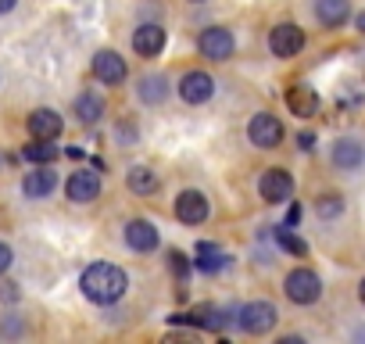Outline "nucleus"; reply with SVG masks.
<instances>
[{"instance_id":"obj_33","label":"nucleus","mask_w":365,"mask_h":344,"mask_svg":"<svg viewBox=\"0 0 365 344\" xmlns=\"http://www.w3.org/2000/svg\"><path fill=\"white\" fill-rule=\"evenodd\" d=\"M354 26H358V29H361V33H365V11H361V15H358V19H354Z\"/></svg>"},{"instance_id":"obj_31","label":"nucleus","mask_w":365,"mask_h":344,"mask_svg":"<svg viewBox=\"0 0 365 344\" xmlns=\"http://www.w3.org/2000/svg\"><path fill=\"white\" fill-rule=\"evenodd\" d=\"M297 147H301V151H312V147H315V136H312V133H301V136H297Z\"/></svg>"},{"instance_id":"obj_2","label":"nucleus","mask_w":365,"mask_h":344,"mask_svg":"<svg viewBox=\"0 0 365 344\" xmlns=\"http://www.w3.org/2000/svg\"><path fill=\"white\" fill-rule=\"evenodd\" d=\"M283 290H287V298L294 301V305H315L319 298H322V280H319V273L315 269H290L287 273V280H283Z\"/></svg>"},{"instance_id":"obj_4","label":"nucleus","mask_w":365,"mask_h":344,"mask_svg":"<svg viewBox=\"0 0 365 344\" xmlns=\"http://www.w3.org/2000/svg\"><path fill=\"white\" fill-rule=\"evenodd\" d=\"M247 136H251L255 147L272 151V147L283 143V122H279L276 115H269V111H258V115L247 122Z\"/></svg>"},{"instance_id":"obj_9","label":"nucleus","mask_w":365,"mask_h":344,"mask_svg":"<svg viewBox=\"0 0 365 344\" xmlns=\"http://www.w3.org/2000/svg\"><path fill=\"white\" fill-rule=\"evenodd\" d=\"M197 47H201V54H205L208 61H226L237 44H233V33H230V29L212 26V29H205V33L197 36Z\"/></svg>"},{"instance_id":"obj_22","label":"nucleus","mask_w":365,"mask_h":344,"mask_svg":"<svg viewBox=\"0 0 365 344\" xmlns=\"http://www.w3.org/2000/svg\"><path fill=\"white\" fill-rule=\"evenodd\" d=\"M125 183H129V191L140 194V198H147V194L158 191V176H154V168H147V165H133Z\"/></svg>"},{"instance_id":"obj_27","label":"nucleus","mask_w":365,"mask_h":344,"mask_svg":"<svg viewBox=\"0 0 365 344\" xmlns=\"http://www.w3.org/2000/svg\"><path fill=\"white\" fill-rule=\"evenodd\" d=\"M168 269H172L179 280H187V273H190V262H187V255H182V251H172V255H168Z\"/></svg>"},{"instance_id":"obj_20","label":"nucleus","mask_w":365,"mask_h":344,"mask_svg":"<svg viewBox=\"0 0 365 344\" xmlns=\"http://www.w3.org/2000/svg\"><path fill=\"white\" fill-rule=\"evenodd\" d=\"M101 115H104V101H101V93H97V90H83V93L76 97V118H79L83 126H97Z\"/></svg>"},{"instance_id":"obj_14","label":"nucleus","mask_w":365,"mask_h":344,"mask_svg":"<svg viewBox=\"0 0 365 344\" xmlns=\"http://www.w3.org/2000/svg\"><path fill=\"white\" fill-rule=\"evenodd\" d=\"M133 51H136L140 58H158V54L165 51V29L154 26V22L140 26V29L133 33Z\"/></svg>"},{"instance_id":"obj_23","label":"nucleus","mask_w":365,"mask_h":344,"mask_svg":"<svg viewBox=\"0 0 365 344\" xmlns=\"http://www.w3.org/2000/svg\"><path fill=\"white\" fill-rule=\"evenodd\" d=\"M26 161H33V165H51L54 158H58V143L54 140H36L33 136V143H26Z\"/></svg>"},{"instance_id":"obj_19","label":"nucleus","mask_w":365,"mask_h":344,"mask_svg":"<svg viewBox=\"0 0 365 344\" xmlns=\"http://www.w3.org/2000/svg\"><path fill=\"white\" fill-rule=\"evenodd\" d=\"M54 187H58V172H51V168H36V172H29V176L22 180V194L33 198V201L54 194Z\"/></svg>"},{"instance_id":"obj_16","label":"nucleus","mask_w":365,"mask_h":344,"mask_svg":"<svg viewBox=\"0 0 365 344\" xmlns=\"http://www.w3.org/2000/svg\"><path fill=\"white\" fill-rule=\"evenodd\" d=\"M333 165L340 168V172H354V168H361V161H365V147L358 143V140H351V136H344V140H336L333 143Z\"/></svg>"},{"instance_id":"obj_10","label":"nucleus","mask_w":365,"mask_h":344,"mask_svg":"<svg viewBox=\"0 0 365 344\" xmlns=\"http://www.w3.org/2000/svg\"><path fill=\"white\" fill-rule=\"evenodd\" d=\"M208 212H212V205H208V198L201 191H182L175 198V216H179V223H187V226H201L208 219Z\"/></svg>"},{"instance_id":"obj_3","label":"nucleus","mask_w":365,"mask_h":344,"mask_svg":"<svg viewBox=\"0 0 365 344\" xmlns=\"http://www.w3.org/2000/svg\"><path fill=\"white\" fill-rule=\"evenodd\" d=\"M276 319H279V312H276V305H272V301H247V305L237 312L240 330H244V333H251V337L269 333V330L276 326Z\"/></svg>"},{"instance_id":"obj_25","label":"nucleus","mask_w":365,"mask_h":344,"mask_svg":"<svg viewBox=\"0 0 365 344\" xmlns=\"http://www.w3.org/2000/svg\"><path fill=\"white\" fill-rule=\"evenodd\" d=\"M276 241H279V248H283V251H290V255H297V258H304V255H308V244H304V241L294 233V226H287V223L276 230Z\"/></svg>"},{"instance_id":"obj_7","label":"nucleus","mask_w":365,"mask_h":344,"mask_svg":"<svg viewBox=\"0 0 365 344\" xmlns=\"http://www.w3.org/2000/svg\"><path fill=\"white\" fill-rule=\"evenodd\" d=\"M93 76L104 83V86H122L129 69H125V58L118 51H97L93 54Z\"/></svg>"},{"instance_id":"obj_13","label":"nucleus","mask_w":365,"mask_h":344,"mask_svg":"<svg viewBox=\"0 0 365 344\" xmlns=\"http://www.w3.org/2000/svg\"><path fill=\"white\" fill-rule=\"evenodd\" d=\"M226 312L215 308V305H201L194 312H182V315H172V323H182V326H201V330H222L226 326Z\"/></svg>"},{"instance_id":"obj_35","label":"nucleus","mask_w":365,"mask_h":344,"mask_svg":"<svg viewBox=\"0 0 365 344\" xmlns=\"http://www.w3.org/2000/svg\"><path fill=\"white\" fill-rule=\"evenodd\" d=\"M190 4H201V0H190Z\"/></svg>"},{"instance_id":"obj_15","label":"nucleus","mask_w":365,"mask_h":344,"mask_svg":"<svg viewBox=\"0 0 365 344\" xmlns=\"http://www.w3.org/2000/svg\"><path fill=\"white\" fill-rule=\"evenodd\" d=\"M287 108H290L297 118H312V115H319V93H315V86H308V83L290 86V93H287Z\"/></svg>"},{"instance_id":"obj_18","label":"nucleus","mask_w":365,"mask_h":344,"mask_svg":"<svg viewBox=\"0 0 365 344\" xmlns=\"http://www.w3.org/2000/svg\"><path fill=\"white\" fill-rule=\"evenodd\" d=\"M125 244H129L133 251H154V248H158V230H154V223L133 219V223L125 226Z\"/></svg>"},{"instance_id":"obj_5","label":"nucleus","mask_w":365,"mask_h":344,"mask_svg":"<svg viewBox=\"0 0 365 344\" xmlns=\"http://www.w3.org/2000/svg\"><path fill=\"white\" fill-rule=\"evenodd\" d=\"M258 194H262V201H269V205H283V201H290V194H294V176H290L287 168H265L262 180H258Z\"/></svg>"},{"instance_id":"obj_34","label":"nucleus","mask_w":365,"mask_h":344,"mask_svg":"<svg viewBox=\"0 0 365 344\" xmlns=\"http://www.w3.org/2000/svg\"><path fill=\"white\" fill-rule=\"evenodd\" d=\"M358 298H361V305H365V280L358 283Z\"/></svg>"},{"instance_id":"obj_29","label":"nucleus","mask_w":365,"mask_h":344,"mask_svg":"<svg viewBox=\"0 0 365 344\" xmlns=\"http://www.w3.org/2000/svg\"><path fill=\"white\" fill-rule=\"evenodd\" d=\"M0 298H4V301H19V283L4 280V283H0Z\"/></svg>"},{"instance_id":"obj_6","label":"nucleus","mask_w":365,"mask_h":344,"mask_svg":"<svg viewBox=\"0 0 365 344\" xmlns=\"http://www.w3.org/2000/svg\"><path fill=\"white\" fill-rule=\"evenodd\" d=\"M301 47H304V29L294 22H279L269 33V51L276 58H294V54H301Z\"/></svg>"},{"instance_id":"obj_24","label":"nucleus","mask_w":365,"mask_h":344,"mask_svg":"<svg viewBox=\"0 0 365 344\" xmlns=\"http://www.w3.org/2000/svg\"><path fill=\"white\" fill-rule=\"evenodd\" d=\"M165 93H168L165 76H143L140 79V101L143 104H158V101H165Z\"/></svg>"},{"instance_id":"obj_21","label":"nucleus","mask_w":365,"mask_h":344,"mask_svg":"<svg viewBox=\"0 0 365 344\" xmlns=\"http://www.w3.org/2000/svg\"><path fill=\"white\" fill-rule=\"evenodd\" d=\"M226 262H230V258H226V251H222L219 244H208V241L197 244V258H194V265H197L201 273H219Z\"/></svg>"},{"instance_id":"obj_1","label":"nucleus","mask_w":365,"mask_h":344,"mask_svg":"<svg viewBox=\"0 0 365 344\" xmlns=\"http://www.w3.org/2000/svg\"><path fill=\"white\" fill-rule=\"evenodd\" d=\"M79 287H83V294H86L93 305H115V301L125 294L129 280H125V273H122L118 265H111V262H93V265H86V273L79 276Z\"/></svg>"},{"instance_id":"obj_32","label":"nucleus","mask_w":365,"mask_h":344,"mask_svg":"<svg viewBox=\"0 0 365 344\" xmlns=\"http://www.w3.org/2000/svg\"><path fill=\"white\" fill-rule=\"evenodd\" d=\"M11 8H15V0H0V15H8Z\"/></svg>"},{"instance_id":"obj_12","label":"nucleus","mask_w":365,"mask_h":344,"mask_svg":"<svg viewBox=\"0 0 365 344\" xmlns=\"http://www.w3.org/2000/svg\"><path fill=\"white\" fill-rule=\"evenodd\" d=\"M61 129H65V118L54 108H36L29 115V136H36V140H58Z\"/></svg>"},{"instance_id":"obj_30","label":"nucleus","mask_w":365,"mask_h":344,"mask_svg":"<svg viewBox=\"0 0 365 344\" xmlns=\"http://www.w3.org/2000/svg\"><path fill=\"white\" fill-rule=\"evenodd\" d=\"M11 262H15V255H11V248H8V244H0V276H4V273L11 269Z\"/></svg>"},{"instance_id":"obj_8","label":"nucleus","mask_w":365,"mask_h":344,"mask_svg":"<svg viewBox=\"0 0 365 344\" xmlns=\"http://www.w3.org/2000/svg\"><path fill=\"white\" fill-rule=\"evenodd\" d=\"M65 194L76 205H90V201L101 198V176H97V172H90V168H79V172H72V176H68Z\"/></svg>"},{"instance_id":"obj_26","label":"nucleus","mask_w":365,"mask_h":344,"mask_svg":"<svg viewBox=\"0 0 365 344\" xmlns=\"http://www.w3.org/2000/svg\"><path fill=\"white\" fill-rule=\"evenodd\" d=\"M344 212V198L340 194H322L319 201H315V216L319 219H336Z\"/></svg>"},{"instance_id":"obj_11","label":"nucleus","mask_w":365,"mask_h":344,"mask_svg":"<svg viewBox=\"0 0 365 344\" xmlns=\"http://www.w3.org/2000/svg\"><path fill=\"white\" fill-rule=\"evenodd\" d=\"M212 93H215V79L208 72H187L179 79V97L187 104H205L212 101Z\"/></svg>"},{"instance_id":"obj_17","label":"nucleus","mask_w":365,"mask_h":344,"mask_svg":"<svg viewBox=\"0 0 365 344\" xmlns=\"http://www.w3.org/2000/svg\"><path fill=\"white\" fill-rule=\"evenodd\" d=\"M315 19L326 29H336L351 19V0H315Z\"/></svg>"},{"instance_id":"obj_28","label":"nucleus","mask_w":365,"mask_h":344,"mask_svg":"<svg viewBox=\"0 0 365 344\" xmlns=\"http://www.w3.org/2000/svg\"><path fill=\"white\" fill-rule=\"evenodd\" d=\"M340 101H344V104H361V101H365V90H354V83H344Z\"/></svg>"}]
</instances>
